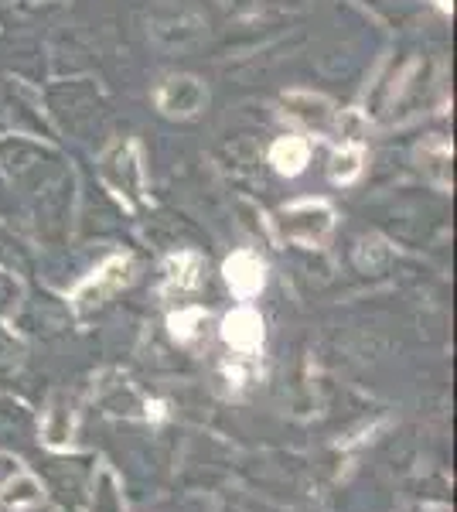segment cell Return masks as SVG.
I'll list each match as a JSON object with an SVG mask.
<instances>
[{"label":"cell","instance_id":"cell-10","mask_svg":"<svg viewBox=\"0 0 457 512\" xmlns=\"http://www.w3.org/2000/svg\"><path fill=\"white\" fill-rule=\"evenodd\" d=\"M359 171V154H338L335 158V168H331V178H352Z\"/></svg>","mask_w":457,"mask_h":512},{"label":"cell","instance_id":"cell-6","mask_svg":"<svg viewBox=\"0 0 457 512\" xmlns=\"http://www.w3.org/2000/svg\"><path fill=\"white\" fill-rule=\"evenodd\" d=\"M307 144L301 137H284V140H277L273 144V151H270V161H273V168L280 171V175H301L304 171V164H307Z\"/></svg>","mask_w":457,"mask_h":512},{"label":"cell","instance_id":"cell-5","mask_svg":"<svg viewBox=\"0 0 457 512\" xmlns=\"http://www.w3.org/2000/svg\"><path fill=\"white\" fill-rule=\"evenodd\" d=\"M222 274H226V284L239 297H253L263 291V263L246 250L232 253L226 260V267H222Z\"/></svg>","mask_w":457,"mask_h":512},{"label":"cell","instance_id":"cell-9","mask_svg":"<svg viewBox=\"0 0 457 512\" xmlns=\"http://www.w3.org/2000/svg\"><path fill=\"white\" fill-rule=\"evenodd\" d=\"M195 321H202V315L198 311H181V315H174L171 318V332H174V338H188L191 332H195Z\"/></svg>","mask_w":457,"mask_h":512},{"label":"cell","instance_id":"cell-11","mask_svg":"<svg viewBox=\"0 0 457 512\" xmlns=\"http://www.w3.org/2000/svg\"><path fill=\"white\" fill-rule=\"evenodd\" d=\"M437 4H440V7H451V0H437Z\"/></svg>","mask_w":457,"mask_h":512},{"label":"cell","instance_id":"cell-2","mask_svg":"<svg viewBox=\"0 0 457 512\" xmlns=\"http://www.w3.org/2000/svg\"><path fill=\"white\" fill-rule=\"evenodd\" d=\"M284 233L290 239H301V243H318V239L331 229V209L321 202H304V205H294V209L284 212L280 219Z\"/></svg>","mask_w":457,"mask_h":512},{"label":"cell","instance_id":"cell-4","mask_svg":"<svg viewBox=\"0 0 457 512\" xmlns=\"http://www.w3.org/2000/svg\"><path fill=\"white\" fill-rule=\"evenodd\" d=\"M130 263L127 260H113V263H106L99 274L89 280L86 287H79V294H76V301H79V308H93V304H103L106 297L120 291L123 284L130 280Z\"/></svg>","mask_w":457,"mask_h":512},{"label":"cell","instance_id":"cell-7","mask_svg":"<svg viewBox=\"0 0 457 512\" xmlns=\"http://www.w3.org/2000/svg\"><path fill=\"white\" fill-rule=\"evenodd\" d=\"M72 407L65 400H55L52 410H48L45 417V441L52 444V448H69L72 444Z\"/></svg>","mask_w":457,"mask_h":512},{"label":"cell","instance_id":"cell-3","mask_svg":"<svg viewBox=\"0 0 457 512\" xmlns=\"http://www.w3.org/2000/svg\"><path fill=\"white\" fill-rule=\"evenodd\" d=\"M222 338L236 352H253L263 342V321L253 308H236L222 318Z\"/></svg>","mask_w":457,"mask_h":512},{"label":"cell","instance_id":"cell-1","mask_svg":"<svg viewBox=\"0 0 457 512\" xmlns=\"http://www.w3.org/2000/svg\"><path fill=\"white\" fill-rule=\"evenodd\" d=\"M157 103L168 117H195L205 103H209V89L191 76H174L161 86Z\"/></svg>","mask_w":457,"mask_h":512},{"label":"cell","instance_id":"cell-8","mask_svg":"<svg viewBox=\"0 0 457 512\" xmlns=\"http://www.w3.org/2000/svg\"><path fill=\"white\" fill-rule=\"evenodd\" d=\"M0 499H4L7 506H31V502H38V499H41V485H38L31 475H18L14 482H7V485H4Z\"/></svg>","mask_w":457,"mask_h":512}]
</instances>
